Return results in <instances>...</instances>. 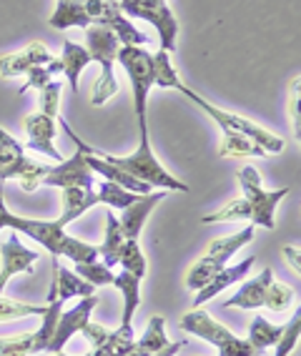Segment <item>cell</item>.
<instances>
[{
  "label": "cell",
  "mask_w": 301,
  "mask_h": 356,
  "mask_svg": "<svg viewBox=\"0 0 301 356\" xmlns=\"http://www.w3.org/2000/svg\"><path fill=\"white\" fill-rule=\"evenodd\" d=\"M138 131H141L138 148H136L131 156H111V153H103V151H98V148H90V146H88V153L103 159L106 163L115 165V168H121L123 173L133 176L136 181H143V184H148L151 188L158 186V188H163V191L186 193L188 186L184 184V181H179L176 176H171V173L158 163V159L154 156V151H151V140H148V128H138Z\"/></svg>",
  "instance_id": "obj_1"
},
{
  "label": "cell",
  "mask_w": 301,
  "mask_h": 356,
  "mask_svg": "<svg viewBox=\"0 0 301 356\" xmlns=\"http://www.w3.org/2000/svg\"><path fill=\"white\" fill-rule=\"evenodd\" d=\"M8 229L18 231V234H26L31 238L45 246L51 251L53 259H71L73 264H90V261H98V246L86 241H78L73 236L65 234V229L58 221H38V218H20L10 216L8 221Z\"/></svg>",
  "instance_id": "obj_2"
},
{
  "label": "cell",
  "mask_w": 301,
  "mask_h": 356,
  "mask_svg": "<svg viewBox=\"0 0 301 356\" xmlns=\"http://www.w3.org/2000/svg\"><path fill=\"white\" fill-rule=\"evenodd\" d=\"M83 38H86V51H88L90 60H96L101 65V78L93 86V93H90V103L93 106H103L118 90V83H115V56H118V38L108 28L103 26H88L83 28Z\"/></svg>",
  "instance_id": "obj_3"
},
{
  "label": "cell",
  "mask_w": 301,
  "mask_h": 356,
  "mask_svg": "<svg viewBox=\"0 0 301 356\" xmlns=\"http://www.w3.org/2000/svg\"><path fill=\"white\" fill-rule=\"evenodd\" d=\"M181 329L186 334L204 339L206 343H213L218 349V356H263V351L254 349L246 339H238L231 329L218 324L216 318L204 309H191L188 314L181 316Z\"/></svg>",
  "instance_id": "obj_4"
},
{
  "label": "cell",
  "mask_w": 301,
  "mask_h": 356,
  "mask_svg": "<svg viewBox=\"0 0 301 356\" xmlns=\"http://www.w3.org/2000/svg\"><path fill=\"white\" fill-rule=\"evenodd\" d=\"M254 238V226H244L241 231L231 236H221L216 241H211V246L206 248V254L196 261V266L188 271L186 276V286L191 291H201V289L213 279V276L226 266V261L231 259L234 254H238L246 243H251Z\"/></svg>",
  "instance_id": "obj_5"
},
{
  "label": "cell",
  "mask_w": 301,
  "mask_h": 356,
  "mask_svg": "<svg viewBox=\"0 0 301 356\" xmlns=\"http://www.w3.org/2000/svg\"><path fill=\"white\" fill-rule=\"evenodd\" d=\"M176 88H179L186 98H191V101L196 103L204 113H209V118H213V121L224 128V131H234V134L246 136V138H251L266 153H282L284 151V138H279V136H274L271 131L261 128L259 123L251 121V118H244V115H238V113H229V111L216 108V106H211V103L206 101V98H201L199 93H193V90L188 88V86H184V83H179Z\"/></svg>",
  "instance_id": "obj_6"
},
{
  "label": "cell",
  "mask_w": 301,
  "mask_h": 356,
  "mask_svg": "<svg viewBox=\"0 0 301 356\" xmlns=\"http://www.w3.org/2000/svg\"><path fill=\"white\" fill-rule=\"evenodd\" d=\"M115 60H118V63L126 68V73H129L138 128H148L146 106H148V93L154 88V56H151L143 45H121Z\"/></svg>",
  "instance_id": "obj_7"
},
{
  "label": "cell",
  "mask_w": 301,
  "mask_h": 356,
  "mask_svg": "<svg viewBox=\"0 0 301 356\" xmlns=\"http://www.w3.org/2000/svg\"><path fill=\"white\" fill-rule=\"evenodd\" d=\"M238 184L244 188V201L249 204V221L251 226H261V229H276L274 213L282 198L291 193V188H279V191H263L261 176L254 165H244L238 171Z\"/></svg>",
  "instance_id": "obj_8"
},
{
  "label": "cell",
  "mask_w": 301,
  "mask_h": 356,
  "mask_svg": "<svg viewBox=\"0 0 301 356\" xmlns=\"http://www.w3.org/2000/svg\"><path fill=\"white\" fill-rule=\"evenodd\" d=\"M118 10L123 15H131V18H141L146 23L158 31L161 38V51L173 53L176 51V35H179V20L171 13V8L163 3H138V0H121L115 3Z\"/></svg>",
  "instance_id": "obj_9"
},
{
  "label": "cell",
  "mask_w": 301,
  "mask_h": 356,
  "mask_svg": "<svg viewBox=\"0 0 301 356\" xmlns=\"http://www.w3.org/2000/svg\"><path fill=\"white\" fill-rule=\"evenodd\" d=\"M86 13H88L90 26H103L113 33L118 43L123 45H143L146 43V33L138 31V28L131 23L126 15L118 10L115 3L111 0H83Z\"/></svg>",
  "instance_id": "obj_10"
},
{
  "label": "cell",
  "mask_w": 301,
  "mask_h": 356,
  "mask_svg": "<svg viewBox=\"0 0 301 356\" xmlns=\"http://www.w3.org/2000/svg\"><path fill=\"white\" fill-rule=\"evenodd\" d=\"M93 181H96V173L90 171L88 163H86V153L78 148L71 159H63L60 163L51 165V171L45 173L43 184L40 186H58V188H93Z\"/></svg>",
  "instance_id": "obj_11"
},
{
  "label": "cell",
  "mask_w": 301,
  "mask_h": 356,
  "mask_svg": "<svg viewBox=\"0 0 301 356\" xmlns=\"http://www.w3.org/2000/svg\"><path fill=\"white\" fill-rule=\"evenodd\" d=\"M98 306V296H83V299L78 301L73 309L68 312H60L56 321V331H53V339H51V346L48 351L51 354H58V351H63V346L71 341V337H76L78 331L83 329L86 324L90 321V314L93 309Z\"/></svg>",
  "instance_id": "obj_12"
},
{
  "label": "cell",
  "mask_w": 301,
  "mask_h": 356,
  "mask_svg": "<svg viewBox=\"0 0 301 356\" xmlns=\"http://www.w3.org/2000/svg\"><path fill=\"white\" fill-rule=\"evenodd\" d=\"M38 251H31L20 243L18 236H10L3 246H0V293L6 291L8 281L15 274H33V266L38 261Z\"/></svg>",
  "instance_id": "obj_13"
},
{
  "label": "cell",
  "mask_w": 301,
  "mask_h": 356,
  "mask_svg": "<svg viewBox=\"0 0 301 356\" xmlns=\"http://www.w3.org/2000/svg\"><path fill=\"white\" fill-rule=\"evenodd\" d=\"M23 128H26V134H28L26 146L31 148V151L43 153V156H48L51 161H56V163L63 161L60 151L53 146V138H56V118L40 113V111L38 113H28L26 118H23Z\"/></svg>",
  "instance_id": "obj_14"
},
{
  "label": "cell",
  "mask_w": 301,
  "mask_h": 356,
  "mask_svg": "<svg viewBox=\"0 0 301 356\" xmlns=\"http://www.w3.org/2000/svg\"><path fill=\"white\" fill-rule=\"evenodd\" d=\"M51 51L43 43L33 40L31 45H26L20 53H6L0 56V78H15L26 76L33 65H45L51 63Z\"/></svg>",
  "instance_id": "obj_15"
},
{
  "label": "cell",
  "mask_w": 301,
  "mask_h": 356,
  "mask_svg": "<svg viewBox=\"0 0 301 356\" xmlns=\"http://www.w3.org/2000/svg\"><path fill=\"white\" fill-rule=\"evenodd\" d=\"M254 264H257V259H254V256H246L244 261H238V264H234V266H224L204 289H201V291H196L193 309H199L201 304L211 301L213 296H218V293H224L229 286H234V284H238V281H244L246 276H249L251 268H254Z\"/></svg>",
  "instance_id": "obj_16"
},
{
  "label": "cell",
  "mask_w": 301,
  "mask_h": 356,
  "mask_svg": "<svg viewBox=\"0 0 301 356\" xmlns=\"http://www.w3.org/2000/svg\"><path fill=\"white\" fill-rule=\"evenodd\" d=\"M166 191H156V193H146V196H138L131 206L121 209V216H118V223H121V231L126 238H138L141 234L143 223L151 216V211L166 198Z\"/></svg>",
  "instance_id": "obj_17"
},
{
  "label": "cell",
  "mask_w": 301,
  "mask_h": 356,
  "mask_svg": "<svg viewBox=\"0 0 301 356\" xmlns=\"http://www.w3.org/2000/svg\"><path fill=\"white\" fill-rule=\"evenodd\" d=\"M88 63H90V56L83 45L65 40L60 58H58V60H51V63H45V70H48L51 76L53 73H63V76L68 78V83H71V90L78 93V78H81V70H83Z\"/></svg>",
  "instance_id": "obj_18"
},
{
  "label": "cell",
  "mask_w": 301,
  "mask_h": 356,
  "mask_svg": "<svg viewBox=\"0 0 301 356\" xmlns=\"http://www.w3.org/2000/svg\"><path fill=\"white\" fill-rule=\"evenodd\" d=\"M271 281H274V271H271V268H263L259 276L246 279L244 284H241V289H238L231 299H226L221 306H224V309H246V312L261 309L263 293H266V289H269Z\"/></svg>",
  "instance_id": "obj_19"
},
{
  "label": "cell",
  "mask_w": 301,
  "mask_h": 356,
  "mask_svg": "<svg viewBox=\"0 0 301 356\" xmlns=\"http://www.w3.org/2000/svg\"><path fill=\"white\" fill-rule=\"evenodd\" d=\"M51 289L56 293V299H60L65 304L73 296H93V289L88 281H83L73 268L58 266V259H53V281Z\"/></svg>",
  "instance_id": "obj_20"
},
{
  "label": "cell",
  "mask_w": 301,
  "mask_h": 356,
  "mask_svg": "<svg viewBox=\"0 0 301 356\" xmlns=\"http://www.w3.org/2000/svg\"><path fill=\"white\" fill-rule=\"evenodd\" d=\"M60 201H63V211H60L58 223L65 229L68 223H73L76 218L83 216L88 209L98 206V193L93 191V188H78V186H71V188H63Z\"/></svg>",
  "instance_id": "obj_21"
},
{
  "label": "cell",
  "mask_w": 301,
  "mask_h": 356,
  "mask_svg": "<svg viewBox=\"0 0 301 356\" xmlns=\"http://www.w3.org/2000/svg\"><path fill=\"white\" fill-rule=\"evenodd\" d=\"M28 163L26 148L20 146L13 136L0 128V181L8 178H18V173L23 171V165Z\"/></svg>",
  "instance_id": "obj_22"
},
{
  "label": "cell",
  "mask_w": 301,
  "mask_h": 356,
  "mask_svg": "<svg viewBox=\"0 0 301 356\" xmlns=\"http://www.w3.org/2000/svg\"><path fill=\"white\" fill-rule=\"evenodd\" d=\"M166 343H168L166 321H163V316H151V321H148V326H146V334H143L141 339H136L133 346H131L126 356H154V354H158Z\"/></svg>",
  "instance_id": "obj_23"
},
{
  "label": "cell",
  "mask_w": 301,
  "mask_h": 356,
  "mask_svg": "<svg viewBox=\"0 0 301 356\" xmlns=\"http://www.w3.org/2000/svg\"><path fill=\"white\" fill-rule=\"evenodd\" d=\"M51 28L56 31H65V28H88L90 20L86 13L83 0H58L56 10L51 15Z\"/></svg>",
  "instance_id": "obj_24"
},
{
  "label": "cell",
  "mask_w": 301,
  "mask_h": 356,
  "mask_svg": "<svg viewBox=\"0 0 301 356\" xmlns=\"http://www.w3.org/2000/svg\"><path fill=\"white\" fill-rule=\"evenodd\" d=\"M123 243H126V236L121 231V223H118V216H113L108 211L106 216V236H103V243L98 246V259L101 264H106L108 268H113L121 259Z\"/></svg>",
  "instance_id": "obj_25"
},
{
  "label": "cell",
  "mask_w": 301,
  "mask_h": 356,
  "mask_svg": "<svg viewBox=\"0 0 301 356\" xmlns=\"http://www.w3.org/2000/svg\"><path fill=\"white\" fill-rule=\"evenodd\" d=\"M218 156L221 159H249V156L266 159L269 153L263 151L261 146H257L251 138H246V136L234 134V131H224V138L218 143Z\"/></svg>",
  "instance_id": "obj_26"
},
{
  "label": "cell",
  "mask_w": 301,
  "mask_h": 356,
  "mask_svg": "<svg viewBox=\"0 0 301 356\" xmlns=\"http://www.w3.org/2000/svg\"><path fill=\"white\" fill-rule=\"evenodd\" d=\"M118 291L123 293V314H121V324H131L136 309L141 304V279L129 271H121L118 276H113V284Z\"/></svg>",
  "instance_id": "obj_27"
},
{
  "label": "cell",
  "mask_w": 301,
  "mask_h": 356,
  "mask_svg": "<svg viewBox=\"0 0 301 356\" xmlns=\"http://www.w3.org/2000/svg\"><path fill=\"white\" fill-rule=\"evenodd\" d=\"M133 341H136L133 326L121 324L115 331H111L108 339L98 349H90L88 356H126L131 346H133Z\"/></svg>",
  "instance_id": "obj_28"
},
{
  "label": "cell",
  "mask_w": 301,
  "mask_h": 356,
  "mask_svg": "<svg viewBox=\"0 0 301 356\" xmlns=\"http://www.w3.org/2000/svg\"><path fill=\"white\" fill-rule=\"evenodd\" d=\"M282 331H284V326L271 324L269 318H263V316H254V321H251V326H249V339H246V341H249L254 349L266 351L269 346H274L276 339L282 337Z\"/></svg>",
  "instance_id": "obj_29"
},
{
  "label": "cell",
  "mask_w": 301,
  "mask_h": 356,
  "mask_svg": "<svg viewBox=\"0 0 301 356\" xmlns=\"http://www.w3.org/2000/svg\"><path fill=\"white\" fill-rule=\"evenodd\" d=\"M48 312V304H26V301L6 299L0 293V321H18L26 316H43Z\"/></svg>",
  "instance_id": "obj_30"
},
{
  "label": "cell",
  "mask_w": 301,
  "mask_h": 356,
  "mask_svg": "<svg viewBox=\"0 0 301 356\" xmlns=\"http://www.w3.org/2000/svg\"><path fill=\"white\" fill-rule=\"evenodd\" d=\"M118 264L123 266V271H129V274L138 276V279L146 276V256H143L138 238H126Z\"/></svg>",
  "instance_id": "obj_31"
},
{
  "label": "cell",
  "mask_w": 301,
  "mask_h": 356,
  "mask_svg": "<svg viewBox=\"0 0 301 356\" xmlns=\"http://www.w3.org/2000/svg\"><path fill=\"white\" fill-rule=\"evenodd\" d=\"M96 193H98V204H106L108 209H126V206H131L138 198V193L126 191L123 186L111 184V181H103Z\"/></svg>",
  "instance_id": "obj_32"
},
{
  "label": "cell",
  "mask_w": 301,
  "mask_h": 356,
  "mask_svg": "<svg viewBox=\"0 0 301 356\" xmlns=\"http://www.w3.org/2000/svg\"><path fill=\"white\" fill-rule=\"evenodd\" d=\"M179 83V73L171 65V53H154V86H158V88H176Z\"/></svg>",
  "instance_id": "obj_33"
},
{
  "label": "cell",
  "mask_w": 301,
  "mask_h": 356,
  "mask_svg": "<svg viewBox=\"0 0 301 356\" xmlns=\"http://www.w3.org/2000/svg\"><path fill=\"white\" fill-rule=\"evenodd\" d=\"M294 289L288 286V284H282V281H271L269 289H266V293H263V306L269 309V312H286L288 306H291V301H294Z\"/></svg>",
  "instance_id": "obj_34"
},
{
  "label": "cell",
  "mask_w": 301,
  "mask_h": 356,
  "mask_svg": "<svg viewBox=\"0 0 301 356\" xmlns=\"http://www.w3.org/2000/svg\"><path fill=\"white\" fill-rule=\"evenodd\" d=\"M78 276L83 281H88L90 286H111L113 284V268H108L101 261H90V264H76L73 266Z\"/></svg>",
  "instance_id": "obj_35"
},
{
  "label": "cell",
  "mask_w": 301,
  "mask_h": 356,
  "mask_svg": "<svg viewBox=\"0 0 301 356\" xmlns=\"http://www.w3.org/2000/svg\"><path fill=\"white\" fill-rule=\"evenodd\" d=\"M246 218H249V204H246L244 198H236V201H229V204L221 206L218 211L204 216L201 223H229V221H246Z\"/></svg>",
  "instance_id": "obj_36"
},
{
  "label": "cell",
  "mask_w": 301,
  "mask_h": 356,
  "mask_svg": "<svg viewBox=\"0 0 301 356\" xmlns=\"http://www.w3.org/2000/svg\"><path fill=\"white\" fill-rule=\"evenodd\" d=\"M299 329H301V312L296 309V314H294V318L288 321L286 326H284V331H282V337L276 339V343H274V356H288L291 351H294V346H296V341H299Z\"/></svg>",
  "instance_id": "obj_37"
},
{
  "label": "cell",
  "mask_w": 301,
  "mask_h": 356,
  "mask_svg": "<svg viewBox=\"0 0 301 356\" xmlns=\"http://www.w3.org/2000/svg\"><path fill=\"white\" fill-rule=\"evenodd\" d=\"M51 171V165H45V163H35V161L28 159V163L23 165V171L18 173V184L20 188L26 193H33L35 188H40V184H43V178L45 173Z\"/></svg>",
  "instance_id": "obj_38"
},
{
  "label": "cell",
  "mask_w": 301,
  "mask_h": 356,
  "mask_svg": "<svg viewBox=\"0 0 301 356\" xmlns=\"http://www.w3.org/2000/svg\"><path fill=\"white\" fill-rule=\"evenodd\" d=\"M58 108H60V83L51 81L40 88V113L58 118Z\"/></svg>",
  "instance_id": "obj_39"
},
{
  "label": "cell",
  "mask_w": 301,
  "mask_h": 356,
  "mask_svg": "<svg viewBox=\"0 0 301 356\" xmlns=\"http://www.w3.org/2000/svg\"><path fill=\"white\" fill-rule=\"evenodd\" d=\"M78 334H83V339L90 343V349H98V346H101V343L106 341V339H108L111 331L106 329L103 324H96V321H88V324H86L83 329L78 331Z\"/></svg>",
  "instance_id": "obj_40"
},
{
  "label": "cell",
  "mask_w": 301,
  "mask_h": 356,
  "mask_svg": "<svg viewBox=\"0 0 301 356\" xmlns=\"http://www.w3.org/2000/svg\"><path fill=\"white\" fill-rule=\"evenodd\" d=\"M26 76H28V81H26V86L20 88V93H26V90H31V88H38L40 90L43 86H48V83H51V78H53L51 73L45 70V65H33Z\"/></svg>",
  "instance_id": "obj_41"
},
{
  "label": "cell",
  "mask_w": 301,
  "mask_h": 356,
  "mask_svg": "<svg viewBox=\"0 0 301 356\" xmlns=\"http://www.w3.org/2000/svg\"><path fill=\"white\" fill-rule=\"evenodd\" d=\"M284 259L288 261V266H294V274L299 276L301 274V254L296 246H284Z\"/></svg>",
  "instance_id": "obj_42"
},
{
  "label": "cell",
  "mask_w": 301,
  "mask_h": 356,
  "mask_svg": "<svg viewBox=\"0 0 301 356\" xmlns=\"http://www.w3.org/2000/svg\"><path fill=\"white\" fill-rule=\"evenodd\" d=\"M10 211H8V206H6V188L0 186V231L3 229H8V221H10Z\"/></svg>",
  "instance_id": "obj_43"
},
{
  "label": "cell",
  "mask_w": 301,
  "mask_h": 356,
  "mask_svg": "<svg viewBox=\"0 0 301 356\" xmlns=\"http://www.w3.org/2000/svg\"><path fill=\"white\" fill-rule=\"evenodd\" d=\"M184 343H186V341H176V343L168 341L166 346H163V349H161L158 354H154V356H176L181 349H184Z\"/></svg>",
  "instance_id": "obj_44"
},
{
  "label": "cell",
  "mask_w": 301,
  "mask_h": 356,
  "mask_svg": "<svg viewBox=\"0 0 301 356\" xmlns=\"http://www.w3.org/2000/svg\"><path fill=\"white\" fill-rule=\"evenodd\" d=\"M138 3H163V0H138Z\"/></svg>",
  "instance_id": "obj_45"
},
{
  "label": "cell",
  "mask_w": 301,
  "mask_h": 356,
  "mask_svg": "<svg viewBox=\"0 0 301 356\" xmlns=\"http://www.w3.org/2000/svg\"><path fill=\"white\" fill-rule=\"evenodd\" d=\"M53 356H68V354H63V351H58V354H53ZM86 356H88V354H86Z\"/></svg>",
  "instance_id": "obj_46"
},
{
  "label": "cell",
  "mask_w": 301,
  "mask_h": 356,
  "mask_svg": "<svg viewBox=\"0 0 301 356\" xmlns=\"http://www.w3.org/2000/svg\"><path fill=\"white\" fill-rule=\"evenodd\" d=\"M111 3H121V0H111Z\"/></svg>",
  "instance_id": "obj_47"
}]
</instances>
